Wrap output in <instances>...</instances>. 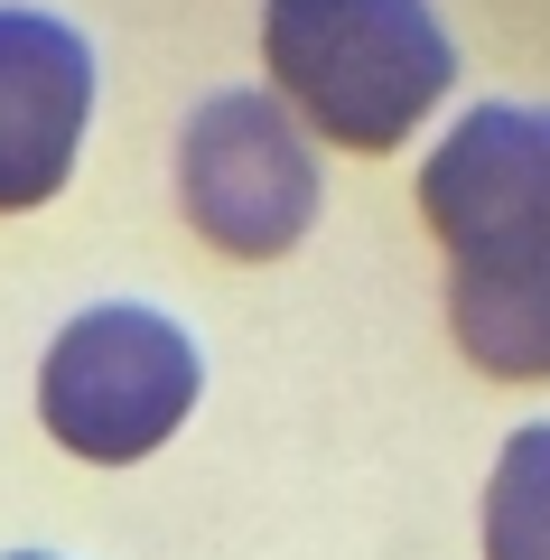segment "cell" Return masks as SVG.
Masks as SVG:
<instances>
[{"label":"cell","instance_id":"6da1fadb","mask_svg":"<svg viewBox=\"0 0 550 560\" xmlns=\"http://www.w3.org/2000/svg\"><path fill=\"white\" fill-rule=\"evenodd\" d=\"M420 215L448 243V327L485 374H550V113L476 103L420 168Z\"/></svg>","mask_w":550,"mask_h":560},{"label":"cell","instance_id":"7a4b0ae2","mask_svg":"<svg viewBox=\"0 0 550 560\" xmlns=\"http://www.w3.org/2000/svg\"><path fill=\"white\" fill-rule=\"evenodd\" d=\"M261 57L280 94L346 150H401L457 84V47L430 0H271Z\"/></svg>","mask_w":550,"mask_h":560},{"label":"cell","instance_id":"3957f363","mask_svg":"<svg viewBox=\"0 0 550 560\" xmlns=\"http://www.w3.org/2000/svg\"><path fill=\"white\" fill-rule=\"evenodd\" d=\"M38 411L75 458L131 467L197 411V346L159 308H84L38 364Z\"/></svg>","mask_w":550,"mask_h":560},{"label":"cell","instance_id":"277c9868","mask_svg":"<svg viewBox=\"0 0 550 560\" xmlns=\"http://www.w3.org/2000/svg\"><path fill=\"white\" fill-rule=\"evenodd\" d=\"M177 206L215 253L280 261L317 215V160L271 94H215L177 140Z\"/></svg>","mask_w":550,"mask_h":560},{"label":"cell","instance_id":"5b68a950","mask_svg":"<svg viewBox=\"0 0 550 560\" xmlns=\"http://www.w3.org/2000/svg\"><path fill=\"white\" fill-rule=\"evenodd\" d=\"M94 113V47L47 10H0V215L47 206Z\"/></svg>","mask_w":550,"mask_h":560},{"label":"cell","instance_id":"8992f818","mask_svg":"<svg viewBox=\"0 0 550 560\" xmlns=\"http://www.w3.org/2000/svg\"><path fill=\"white\" fill-rule=\"evenodd\" d=\"M485 560H550V420L513 430L485 486Z\"/></svg>","mask_w":550,"mask_h":560},{"label":"cell","instance_id":"52a82bcc","mask_svg":"<svg viewBox=\"0 0 550 560\" xmlns=\"http://www.w3.org/2000/svg\"><path fill=\"white\" fill-rule=\"evenodd\" d=\"M20 560H38V551H20Z\"/></svg>","mask_w":550,"mask_h":560}]
</instances>
